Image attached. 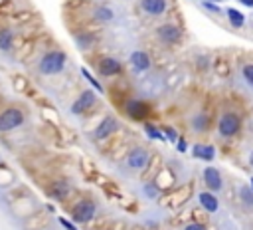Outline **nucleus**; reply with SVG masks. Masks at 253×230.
<instances>
[{
	"mask_svg": "<svg viewBox=\"0 0 253 230\" xmlns=\"http://www.w3.org/2000/svg\"><path fill=\"white\" fill-rule=\"evenodd\" d=\"M26 109L20 103H10L4 109H0V133H10L24 125L26 121Z\"/></svg>",
	"mask_w": 253,
	"mask_h": 230,
	"instance_id": "obj_2",
	"label": "nucleus"
},
{
	"mask_svg": "<svg viewBox=\"0 0 253 230\" xmlns=\"http://www.w3.org/2000/svg\"><path fill=\"white\" fill-rule=\"evenodd\" d=\"M239 4H245L247 8H253V0H239Z\"/></svg>",
	"mask_w": 253,
	"mask_h": 230,
	"instance_id": "obj_32",
	"label": "nucleus"
},
{
	"mask_svg": "<svg viewBox=\"0 0 253 230\" xmlns=\"http://www.w3.org/2000/svg\"><path fill=\"white\" fill-rule=\"evenodd\" d=\"M241 129V117L235 111H224L218 119V135L224 137V139H230V137L237 135Z\"/></svg>",
	"mask_w": 253,
	"mask_h": 230,
	"instance_id": "obj_6",
	"label": "nucleus"
},
{
	"mask_svg": "<svg viewBox=\"0 0 253 230\" xmlns=\"http://www.w3.org/2000/svg\"><path fill=\"white\" fill-rule=\"evenodd\" d=\"M123 111L129 119L140 121V123L148 121V117H150V105L144 100H138V98H127L123 102Z\"/></svg>",
	"mask_w": 253,
	"mask_h": 230,
	"instance_id": "obj_5",
	"label": "nucleus"
},
{
	"mask_svg": "<svg viewBox=\"0 0 253 230\" xmlns=\"http://www.w3.org/2000/svg\"><path fill=\"white\" fill-rule=\"evenodd\" d=\"M150 161H153V155L144 145H135L125 155V167L133 173H144Z\"/></svg>",
	"mask_w": 253,
	"mask_h": 230,
	"instance_id": "obj_4",
	"label": "nucleus"
},
{
	"mask_svg": "<svg viewBox=\"0 0 253 230\" xmlns=\"http://www.w3.org/2000/svg\"><path fill=\"white\" fill-rule=\"evenodd\" d=\"M73 191V185H71V180L68 177H58V179H52L47 182V187H46V193L49 199H54L58 203H64Z\"/></svg>",
	"mask_w": 253,
	"mask_h": 230,
	"instance_id": "obj_7",
	"label": "nucleus"
},
{
	"mask_svg": "<svg viewBox=\"0 0 253 230\" xmlns=\"http://www.w3.org/2000/svg\"><path fill=\"white\" fill-rule=\"evenodd\" d=\"M161 129H162V133H164V137H166V141L176 145V141H178V133H176V129H174V127H170V125L161 127Z\"/></svg>",
	"mask_w": 253,
	"mask_h": 230,
	"instance_id": "obj_27",
	"label": "nucleus"
},
{
	"mask_svg": "<svg viewBox=\"0 0 253 230\" xmlns=\"http://www.w3.org/2000/svg\"><path fill=\"white\" fill-rule=\"evenodd\" d=\"M66 66H68V54L62 48H49L40 56L36 70L40 76L54 77V76H60L66 70Z\"/></svg>",
	"mask_w": 253,
	"mask_h": 230,
	"instance_id": "obj_1",
	"label": "nucleus"
},
{
	"mask_svg": "<svg viewBox=\"0 0 253 230\" xmlns=\"http://www.w3.org/2000/svg\"><path fill=\"white\" fill-rule=\"evenodd\" d=\"M123 64L113 56H99L95 60V72L101 77H117L123 74Z\"/></svg>",
	"mask_w": 253,
	"mask_h": 230,
	"instance_id": "obj_9",
	"label": "nucleus"
},
{
	"mask_svg": "<svg viewBox=\"0 0 253 230\" xmlns=\"http://www.w3.org/2000/svg\"><path fill=\"white\" fill-rule=\"evenodd\" d=\"M247 161H249V167H251V169H253V151H251V153H249V159H247Z\"/></svg>",
	"mask_w": 253,
	"mask_h": 230,
	"instance_id": "obj_33",
	"label": "nucleus"
},
{
	"mask_svg": "<svg viewBox=\"0 0 253 230\" xmlns=\"http://www.w3.org/2000/svg\"><path fill=\"white\" fill-rule=\"evenodd\" d=\"M249 187H251V191H253V177L249 179Z\"/></svg>",
	"mask_w": 253,
	"mask_h": 230,
	"instance_id": "obj_34",
	"label": "nucleus"
},
{
	"mask_svg": "<svg viewBox=\"0 0 253 230\" xmlns=\"http://www.w3.org/2000/svg\"><path fill=\"white\" fill-rule=\"evenodd\" d=\"M142 129H144L148 139H153V141H166V137H164V133H162V129L159 125L150 123V121H144L142 123Z\"/></svg>",
	"mask_w": 253,
	"mask_h": 230,
	"instance_id": "obj_20",
	"label": "nucleus"
},
{
	"mask_svg": "<svg viewBox=\"0 0 253 230\" xmlns=\"http://www.w3.org/2000/svg\"><path fill=\"white\" fill-rule=\"evenodd\" d=\"M176 151H178V153H186V151H188V141L184 139V137H178V141H176Z\"/></svg>",
	"mask_w": 253,
	"mask_h": 230,
	"instance_id": "obj_31",
	"label": "nucleus"
},
{
	"mask_svg": "<svg viewBox=\"0 0 253 230\" xmlns=\"http://www.w3.org/2000/svg\"><path fill=\"white\" fill-rule=\"evenodd\" d=\"M129 64L133 66L135 72L142 74V72H148L150 68H153V60H150V56L144 52V50H135L131 52L129 56Z\"/></svg>",
	"mask_w": 253,
	"mask_h": 230,
	"instance_id": "obj_14",
	"label": "nucleus"
},
{
	"mask_svg": "<svg viewBox=\"0 0 253 230\" xmlns=\"http://www.w3.org/2000/svg\"><path fill=\"white\" fill-rule=\"evenodd\" d=\"M184 230H208V226L202 224V222H186Z\"/></svg>",
	"mask_w": 253,
	"mask_h": 230,
	"instance_id": "obj_29",
	"label": "nucleus"
},
{
	"mask_svg": "<svg viewBox=\"0 0 253 230\" xmlns=\"http://www.w3.org/2000/svg\"><path fill=\"white\" fill-rule=\"evenodd\" d=\"M119 127H121V123H119V119L115 115H105L97 123V127L93 129L91 137L95 141H105V139H109V137H113L119 131Z\"/></svg>",
	"mask_w": 253,
	"mask_h": 230,
	"instance_id": "obj_10",
	"label": "nucleus"
},
{
	"mask_svg": "<svg viewBox=\"0 0 253 230\" xmlns=\"http://www.w3.org/2000/svg\"><path fill=\"white\" fill-rule=\"evenodd\" d=\"M144 193H146V199H159L161 187L157 185V180H146L144 182Z\"/></svg>",
	"mask_w": 253,
	"mask_h": 230,
	"instance_id": "obj_25",
	"label": "nucleus"
},
{
	"mask_svg": "<svg viewBox=\"0 0 253 230\" xmlns=\"http://www.w3.org/2000/svg\"><path fill=\"white\" fill-rule=\"evenodd\" d=\"M239 199L247 208H253V191L249 185H241L239 187Z\"/></svg>",
	"mask_w": 253,
	"mask_h": 230,
	"instance_id": "obj_24",
	"label": "nucleus"
},
{
	"mask_svg": "<svg viewBox=\"0 0 253 230\" xmlns=\"http://www.w3.org/2000/svg\"><path fill=\"white\" fill-rule=\"evenodd\" d=\"M97 100H99V94L97 91H93V89H83V91H79V96L75 98V102L71 103V107H69V111H71V115H85V113H89L95 105H97Z\"/></svg>",
	"mask_w": 253,
	"mask_h": 230,
	"instance_id": "obj_8",
	"label": "nucleus"
},
{
	"mask_svg": "<svg viewBox=\"0 0 253 230\" xmlns=\"http://www.w3.org/2000/svg\"><path fill=\"white\" fill-rule=\"evenodd\" d=\"M155 36H157V40H159L161 44H164V46H176V44H180V40H182V30H180V26H176V24H172V22H164V24L157 26Z\"/></svg>",
	"mask_w": 253,
	"mask_h": 230,
	"instance_id": "obj_11",
	"label": "nucleus"
},
{
	"mask_svg": "<svg viewBox=\"0 0 253 230\" xmlns=\"http://www.w3.org/2000/svg\"><path fill=\"white\" fill-rule=\"evenodd\" d=\"M60 224H62L66 230H79L73 220H68V218H64V216H60Z\"/></svg>",
	"mask_w": 253,
	"mask_h": 230,
	"instance_id": "obj_30",
	"label": "nucleus"
},
{
	"mask_svg": "<svg viewBox=\"0 0 253 230\" xmlns=\"http://www.w3.org/2000/svg\"><path fill=\"white\" fill-rule=\"evenodd\" d=\"M192 155L204 163H212L216 159V147L214 145H208V143H196L192 147Z\"/></svg>",
	"mask_w": 253,
	"mask_h": 230,
	"instance_id": "obj_18",
	"label": "nucleus"
},
{
	"mask_svg": "<svg viewBox=\"0 0 253 230\" xmlns=\"http://www.w3.org/2000/svg\"><path fill=\"white\" fill-rule=\"evenodd\" d=\"M241 77L249 87H253V64H243L241 66Z\"/></svg>",
	"mask_w": 253,
	"mask_h": 230,
	"instance_id": "obj_26",
	"label": "nucleus"
},
{
	"mask_svg": "<svg viewBox=\"0 0 253 230\" xmlns=\"http://www.w3.org/2000/svg\"><path fill=\"white\" fill-rule=\"evenodd\" d=\"M202 180H204L206 189L212 193H220L224 189V177H222L220 169H216V167H206L202 171Z\"/></svg>",
	"mask_w": 253,
	"mask_h": 230,
	"instance_id": "obj_12",
	"label": "nucleus"
},
{
	"mask_svg": "<svg viewBox=\"0 0 253 230\" xmlns=\"http://www.w3.org/2000/svg\"><path fill=\"white\" fill-rule=\"evenodd\" d=\"M198 204L208 214H216L220 210V201H218L216 193H212V191H200L198 193Z\"/></svg>",
	"mask_w": 253,
	"mask_h": 230,
	"instance_id": "obj_15",
	"label": "nucleus"
},
{
	"mask_svg": "<svg viewBox=\"0 0 253 230\" xmlns=\"http://www.w3.org/2000/svg\"><path fill=\"white\" fill-rule=\"evenodd\" d=\"M81 76L85 77V81H87V83L97 91V94H105V87L99 83V79H97V77H93V76H91V72H89L87 68H81Z\"/></svg>",
	"mask_w": 253,
	"mask_h": 230,
	"instance_id": "obj_23",
	"label": "nucleus"
},
{
	"mask_svg": "<svg viewBox=\"0 0 253 230\" xmlns=\"http://www.w3.org/2000/svg\"><path fill=\"white\" fill-rule=\"evenodd\" d=\"M138 8L146 14V16H164L168 10V0H138Z\"/></svg>",
	"mask_w": 253,
	"mask_h": 230,
	"instance_id": "obj_13",
	"label": "nucleus"
},
{
	"mask_svg": "<svg viewBox=\"0 0 253 230\" xmlns=\"http://www.w3.org/2000/svg\"><path fill=\"white\" fill-rule=\"evenodd\" d=\"M190 129L194 133H198V135L208 133V129H210V115L206 111H196L190 117Z\"/></svg>",
	"mask_w": 253,
	"mask_h": 230,
	"instance_id": "obj_16",
	"label": "nucleus"
},
{
	"mask_svg": "<svg viewBox=\"0 0 253 230\" xmlns=\"http://www.w3.org/2000/svg\"><path fill=\"white\" fill-rule=\"evenodd\" d=\"M93 18H95L97 22H101V24H107V22H113V20H115V12H113L109 6L99 4V6H95V10H93Z\"/></svg>",
	"mask_w": 253,
	"mask_h": 230,
	"instance_id": "obj_19",
	"label": "nucleus"
},
{
	"mask_svg": "<svg viewBox=\"0 0 253 230\" xmlns=\"http://www.w3.org/2000/svg\"><path fill=\"white\" fill-rule=\"evenodd\" d=\"M97 210H99V204L95 199L91 197H81L79 201L73 203L71 206V220L75 224H87L91 222L95 216H97Z\"/></svg>",
	"mask_w": 253,
	"mask_h": 230,
	"instance_id": "obj_3",
	"label": "nucleus"
},
{
	"mask_svg": "<svg viewBox=\"0 0 253 230\" xmlns=\"http://www.w3.org/2000/svg\"><path fill=\"white\" fill-rule=\"evenodd\" d=\"M226 16H228L230 26H233V28H243L245 26V16L237 8H228L226 10Z\"/></svg>",
	"mask_w": 253,
	"mask_h": 230,
	"instance_id": "obj_22",
	"label": "nucleus"
},
{
	"mask_svg": "<svg viewBox=\"0 0 253 230\" xmlns=\"http://www.w3.org/2000/svg\"><path fill=\"white\" fill-rule=\"evenodd\" d=\"M210 2H216L218 4V2H222V0H210Z\"/></svg>",
	"mask_w": 253,
	"mask_h": 230,
	"instance_id": "obj_35",
	"label": "nucleus"
},
{
	"mask_svg": "<svg viewBox=\"0 0 253 230\" xmlns=\"http://www.w3.org/2000/svg\"><path fill=\"white\" fill-rule=\"evenodd\" d=\"M14 44H16V32L10 26L0 28V52L10 54L14 50Z\"/></svg>",
	"mask_w": 253,
	"mask_h": 230,
	"instance_id": "obj_17",
	"label": "nucleus"
},
{
	"mask_svg": "<svg viewBox=\"0 0 253 230\" xmlns=\"http://www.w3.org/2000/svg\"><path fill=\"white\" fill-rule=\"evenodd\" d=\"M202 8H206L208 12H212V14H222V6L220 4H216V2H210V0H202Z\"/></svg>",
	"mask_w": 253,
	"mask_h": 230,
	"instance_id": "obj_28",
	"label": "nucleus"
},
{
	"mask_svg": "<svg viewBox=\"0 0 253 230\" xmlns=\"http://www.w3.org/2000/svg\"><path fill=\"white\" fill-rule=\"evenodd\" d=\"M73 40H75V44L79 46L81 50H91L93 46H95V42H97V36L87 34V32H77V34L73 36Z\"/></svg>",
	"mask_w": 253,
	"mask_h": 230,
	"instance_id": "obj_21",
	"label": "nucleus"
}]
</instances>
